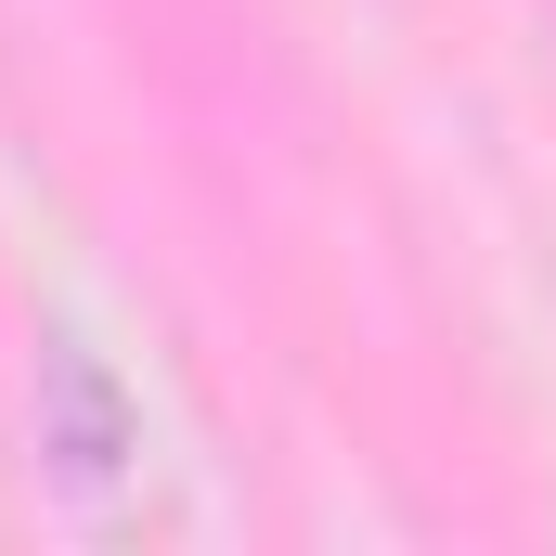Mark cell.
<instances>
[{"label": "cell", "mask_w": 556, "mask_h": 556, "mask_svg": "<svg viewBox=\"0 0 556 556\" xmlns=\"http://www.w3.org/2000/svg\"><path fill=\"white\" fill-rule=\"evenodd\" d=\"M39 479H52L78 518H117L130 479H142V402L117 389V363H104L78 324L39 337Z\"/></svg>", "instance_id": "1"}]
</instances>
